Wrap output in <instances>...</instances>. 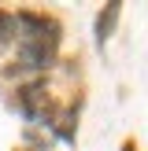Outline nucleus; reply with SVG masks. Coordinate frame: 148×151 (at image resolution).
<instances>
[{
	"mask_svg": "<svg viewBox=\"0 0 148 151\" xmlns=\"http://www.w3.org/2000/svg\"><path fill=\"white\" fill-rule=\"evenodd\" d=\"M11 37H15V15H4V11H0V44L11 41Z\"/></svg>",
	"mask_w": 148,
	"mask_h": 151,
	"instance_id": "3",
	"label": "nucleus"
},
{
	"mask_svg": "<svg viewBox=\"0 0 148 151\" xmlns=\"http://www.w3.org/2000/svg\"><path fill=\"white\" fill-rule=\"evenodd\" d=\"M15 33H19V66L26 70H44L56 59L59 44V26L41 15H19L15 19Z\"/></svg>",
	"mask_w": 148,
	"mask_h": 151,
	"instance_id": "1",
	"label": "nucleus"
},
{
	"mask_svg": "<svg viewBox=\"0 0 148 151\" xmlns=\"http://www.w3.org/2000/svg\"><path fill=\"white\" fill-rule=\"evenodd\" d=\"M19 107H22V114L30 118L33 125H48V92H44V85H26L19 92Z\"/></svg>",
	"mask_w": 148,
	"mask_h": 151,
	"instance_id": "2",
	"label": "nucleus"
}]
</instances>
